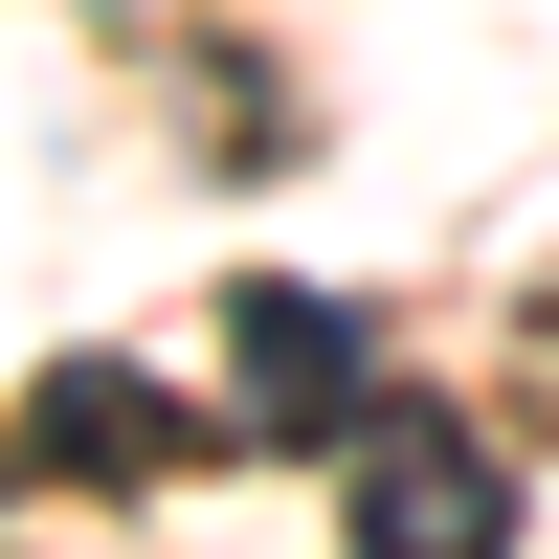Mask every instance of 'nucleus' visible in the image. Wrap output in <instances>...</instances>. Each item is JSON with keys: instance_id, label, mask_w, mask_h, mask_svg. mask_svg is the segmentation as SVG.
I'll use <instances>...</instances> for the list:
<instances>
[{"instance_id": "nucleus-1", "label": "nucleus", "mask_w": 559, "mask_h": 559, "mask_svg": "<svg viewBox=\"0 0 559 559\" xmlns=\"http://www.w3.org/2000/svg\"><path fill=\"white\" fill-rule=\"evenodd\" d=\"M358 559H515V471L448 403H358Z\"/></svg>"}, {"instance_id": "nucleus-2", "label": "nucleus", "mask_w": 559, "mask_h": 559, "mask_svg": "<svg viewBox=\"0 0 559 559\" xmlns=\"http://www.w3.org/2000/svg\"><path fill=\"white\" fill-rule=\"evenodd\" d=\"M224 381H247V426H358L381 336H358L336 292H292V269H247V292H224Z\"/></svg>"}, {"instance_id": "nucleus-3", "label": "nucleus", "mask_w": 559, "mask_h": 559, "mask_svg": "<svg viewBox=\"0 0 559 559\" xmlns=\"http://www.w3.org/2000/svg\"><path fill=\"white\" fill-rule=\"evenodd\" d=\"M23 471H157V381H134V358H68L45 426H23Z\"/></svg>"}]
</instances>
